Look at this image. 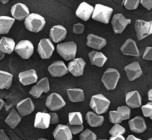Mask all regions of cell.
Here are the masks:
<instances>
[{
    "instance_id": "obj_28",
    "label": "cell",
    "mask_w": 152,
    "mask_h": 140,
    "mask_svg": "<svg viewBox=\"0 0 152 140\" xmlns=\"http://www.w3.org/2000/svg\"><path fill=\"white\" fill-rule=\"evenodd\" d=\"M86 119L87 123L91 127L100 126L104 122V117L98 115L93 112H88L86 115Z\"/></svg>"
},
{
    "instance_id": "obj_7",
    "label": "cell",
    "mask_w": 152,
    "mask_h": 140,
    "mask_svg": "<svg viewBox=\"0 0 152 140\" xmlns=\"http://www.w3.org/2000/svg\"><path fill=\"white\" fill-rule=\"evenodd\" d=\"M135 30L137 37L141 40L152 33V21L148 22L142 20H137L135 23Z\"/></svg>"
},
{
    "instance_id": "obj_29",
    "label": "cell",
    "mask_w": 152,
    "mask_h": 140,
    "mask_svg": "<svg viewBox=\"0 0 152 140\" xmlns=\"http://www.w3.org/2000/svg\"><path fill=\"white\" fill-rule=\"evenodd\" d=\"M15 47V42L13 39L2 37L0 40V50L4 53L11 54Z\"/></svg>"
},
{
    "instance_id": "obj_39",
    "label": "cell",
    "mask_w": 152,
    "mask_h": 140,
    "mask_svg": "<svg viewBox=\"0 0 152 140\" xmlns=\"http://www.w3.org/2000/svg\"><path fill=\"white\" fill-rule=\"evenodd\" d=\"M71 133L72 134H77L81 132L83 130V125H71L69 123L66 125Z\"/></svg>"
},
{
    "instance_id": "obj_52",
    "label": "cell",
    "mask_w": 152,
    "mask_h": 140,
    "mask_svg": "<svg viewBox=\"0 0 152 140\" xmlns=\"http://www.w3.org/2000/svg\"><path fill=\"white\" fill-rule=\"evenodd\" d=\"M97 140H107V139H98Z\"/></svg>"
},
{
    "instance_id": "obj_26",
    "label": "cell",
    "mask_w": 152,
    "mask_h": 140,
    "mask_svg": "<svg viewBox=\"0 0 152 140\" xmlns=\"http://www.w3.org/2000/svg\"><path fill=\"white\" fill-rule=\"evenodd\" d=\"M50 124V116L49 113L38 112L36 114L34 126L37 128L46 129Z\"/></svg>"
},
{
    "instance_id": "obj_38",
    "label": "cell",
    "mask_w": 152,
    "mask_h": 140,
    "mask_svg": "<svg viewBox=\"0 0 152 140\" xmlns=\"http://www.w3.org/2000/svg\"><path fill=\"white\" fill-rule=\"evenodd\" d=\"M140 0H126L124 1L125 7L129 10L135 9L138 8L140 4Z\"/></svg>"
},
{
    "instance_id": "obj_43",
    "label": "cell",
    "mask_w": 152,
    "mask_h": 140,
    "mask_svg": "<svg viewBox=\"0 0 152 140\" xmlns=\"http://www.w3.org/2000/svg\"><path fill=\"white\" fill-rule=\"evenodd\" d=\"M141 5L147 8L148 10H151L152 8V1L151 0H141L140 2Z\"/></svg>"
},
{
    "instance_id": "obj_45",
    "label": "cell",
    "mask_w": 152,
    "mask_h": 140,
    "mask_svg": "<svg viewBox=\"0 0 152 140\" xmlns=\"http://www.w3.org/2000/svg\"><path fill=\"white\" fill-rule=\"evenodd\" d=\"M109 140H125V139L122 135H117V136H111Z\"/></svg>"
},
{
    "instance_id": "obj_2",
    "label": "cell",
    "mask_w": 152,
    "mask_h": 140,
    "mask_svg": "<svg viewBox=\"0 0 152 140\" xmlns=\"http://www.w3.org/2000/svg\"><path fill=\"white\" fill-rule=\"evenodd\" d=\"M109 100L102 94L93 96L90 102V107L97 114H99L106 113L109 109Z\"/></svg>"
},
{
    "instance_id": "obj_49",
    "label": "cell",
    "mask_w": 152,
    "mask_h": 140,
    "mask_svg": "<svg viewBox=\"0 0 152 140\" xmlns=\"http://www.w3.org/2000/svg\"><path fill=\"white\" fill-rule=\"evenodd\" d=\"M5 56V53L2 52L1 50H0V60L2 59Z\"/></svg>"
},
{
    "instance_id": "obj_40",
    "label": "cell",
    "mask_w": 152,
    "mask_h": 140,
    "mask_svg": "<svg viewBox=\"0 0 152 140\" xmlns=\"http://www.w3.org/2000/svg\"><path fill=\"white\" fill-rule=\"evenodd\" d=\"M84 28H85V27L82 23H78L74 25L73 32L75 34H81L84 32Z\"/></svg>"
},
{
    "instance_id": "obj_31",
    "label": "cell",
    "mask_w": 152,
    "mask_h": 140,
    "mask_svg": "<svg viewBox=\"0 0 152 140\" xmlns=\"http://www.w3.org/2000/svg\"><path fill=\"white\" fill-rule=\"evenodd\" d=\"M15 19L8 16L0 17V34H7L11 28Z\"/></svg>"
},
{
    "instance_id": "obj_24",
    "label": "cell",
    "mask_w": 152,
    "mask_h": 140,
    "mask_svg": "<svg viewBox=\"0 0 152 140\" xmlns=\"http://www.w3.org/2000/svg\"><path fill=\"white\" fill-rule=\"evenodd\" d=\"M20 82L24 85H27L36 82L38 77L34 69H30L22 72L18 75Z\"/></svg>"
},
{
    "instance_id": "obj_41",
    "label": "cell",
    "mask_w": 152,
    "mask_h": 140,
    "mask_svg": "<svg viewBox=\"0 0 152 140\" xmlns=\"http://www.w3.org/2000/svg\"><path fill=\"white\" fill-rule=\"evenodd\" d=\"M142 59L147 60H152V47H146L144 55L142 56Z\"/></svg>"
},
{
    "instance_id": "obj_20",
    "label": "cell",
    "mask_w": 152,
    "mask_h": 140,
    "mask_svg": "<svg viewBox=\"0 0 152 140\" xmlns=\"http://www.w3.org/2000/svg\"><path fill=\"white\" fill-rule=\"evenodd\" d=\"M130 130L137 133H142L147 129V125L144 119L140 116H137L128 122Z\"/></svg>"
},
{
    "instance_id": "obj_16",
    "label": "cell",
    "mask_w": 152,
    "mask_h": 140,
    "mask_svg": "<svg viewBox=\"0 0 152 140\" xmlns=\"http://www.w3.org/2000/svg\"><path fill=\"white\" fill-rule=\"evenodd\" d=\"M17 109L21 116H24L32 113L34 110V104L30 98H27L19 101Z\"/></svg>"
},
{
    "instance_id": "obj_11",
    "label": "cell",
    "mask_w": 152,
    "mask_h": 140,
    "mask_svg": "<svg viewBox=\"0 0 152 140\" xmlns=\"http://www.w3.org/2000/svg\"><path fill=\"white\" fill-rule=\"evenodd\" d=\"M45 104L50 110L55 111L62 108L66 103L61 95L54 93L47 97Z\"/></svg>"
},
{
    "instance_id": "obj_13",
    "label": "cell",
    "mask_w": 152,
    "mask_h": 140,
    "mask_svg": "<svg viewBox=\"0 0 152 140\" xmlns=\"http://www.w3.org/2000/svg\"><path fill=\"white\" fill-rule=\"evenodd\" d=\"M86 62L82 58H75L72 59L68 65V72L75 77H79L83 74Z\"/></svg>"
},
{
    "instance_id": "obj_27",
    "label": "cell",
    "mask_w": 152,
    "mask_h": 140,
    "mask_svg": "<svg viewBox=\"0 0 152 140\" xmlns=\"http://www.w3.org/2000/svg\"><path fill=\"white\" fill-rule=\"evenodd\" d=\"M90 61L93 65L102 67L106 62L107 57L102 52L96 50H91L88 53Z\"/></svg>"
},
{
    "instance_id": "obj_35",
    "label": "cell",
    "mask_w": 152,
    "mask_h": 140,
    "mask_svg": "<svg viewBox=\"0 0 152 140\" xmlns=\"http://www.w3.org/2000/svg\"><path fill=\"white\" fill-rule=\"evenodd\" d=\"M96 135L88 129H86L80 135V140H96Z\"/></svg>"
},
{
    "instance_id": "obj_3",
    "label": "cell",
    "mask_w": 152,
    "mask_h": 140,
    "mask_svg": "<svg viewBox=\"0 0 152 140\" xmlns=\"http://www.w3.org/2000/svg\"><path fill=\"white\" fill-rule=\"evenodd\" d=\"M58 54L65 61L74 59L77 53V44L74 42H68L58 44L56 47Z\"/></svg>"
},
{
    "instance_id": "obj_10",
    "label": "cell",
    "mask_w": 152,
    "mask_h": 140,
    "mask_svg": "<svg viewBox=\"0 0 152 140\" xmlns=\"http://www.w3.org/2000/svg\"><path fill=\"white\" fill-rule=\"evenodd\" d=\"M131 22L130 19H126L122 14H115L111 20L113 30L115 34H121L126 26Z\"/></svg>"
},
{
    "instance_id": "obj_12",
    "label": "cell",
    "mask_w": 152,
    "mask_h": 140,
    "mask_svg": "<svg viewBox=\"0 0 152 140\" xmlns=\"http://www.w3.org/2000/svg\"><path fill=\"white\" fill-rule=\"evenodd\" d=\"M50 90L48 78H43L37 82L36 85L31 87L29 93L34 98H39L43 93H46Z\"/></svg>"
},
{
    "instance_id": "obj_8",
    "label": "cell",
    "mask_w": 152,
    "mask_h": 140,
    "mask_svg": "<svg viewBox=\"0 0 152 140\" xmlns=\"http://www.w3.org/2000/svg\"><path fill=\"white\" fill-rule=\"evenodd\" d=\"M14 50L21 58L28 59L33 53L34 46L30 40H21L15 46Z\"/></svg>"
},
{
    "instance_id": "obj_23",
    "label": "cell",
    "mask_w": 152,
    "mask_h": 140,
    "mask_svg": "<svg viewBox=\"0 0 152 140\" xmlns=\"http://www.w3.org/2000/svg\"><path fill=\"white\" fill-rule=\"evenodd\" d=\"M93 10V7L86 2H83L79 5L77 9L76 10L75 14L78 17L80 18L83 20L87 21L90 18L91 15H92Z\"/></svg>"
},
{
    "instance_id": "obj_36",
    "label": "cell",
    "mask_w": 152,
    "mask_h": 140,
    "mask_svg": "<svg viewBox=\"0 0 152 140\" xmlns=\"http://www.w3.org/2000/svg\"><path fill=\"white\" fill-rule=\"evenodd\" d=\"M125 132V129L121 126L119 124H115L111 129L109 131V133L112 136L122 135Z\"/></svg>"
},
{
    "instance_id": "obj_14",
    "label": "cell",
    "mask_w": 152,
    "mask_h": 140,
    "mask_svg": "<svg viewBox=\"0 0 152 140\" xmlns=\"http://www.w3.org/2000/svg\"><path fill=\"white\" fill-rule=\"evenodd\" d=\"M11 13L14 19L22 21L29 15V10L25 4L17 3L11 7Z\"/></svg>"
},
{
    "instance_id": "obj_15",
    "label": "cell",
    "mask_w": 152,
    "mask_h": 140,
    "mask_svg": "<svg viewBox=\"0 0 152 140\" xmlns=\"http://www.w3.org/2000/svg\"><path fill=\"white\" fill-rule=\"evenodd\" d=\"M48 71L53 77H62L68 72L67 67L62 61L53 62L49 67Z\"/></svg>"
},
{
    "instance_id": "obj_44",
    "label": "cell",
    "mask_w": 152,
    "mask_h": 140,
    "mask_svg": "<svg viewBox=\"0 0 152 140\" xmlns=\"http://www.w3.org/2000/svg\"><path fill=\"white\" fill-rule=\"evenodd\" d=\"M0 140H10L4 129H0Z\"/></svg>"
},
{
    "instance_id": "obj_37",
    "label": "cell",
    "mask_w": 152,
    "mask_h": 140,
    "mask_svg": "<svg viewBox=\"0 0 152 140\" xmlns=\"http://www.w3.org/2000/svg\"><path fill=\"white\" fill-rule=\"evenodd\" d=\"M143 115L145 117H149L152 119V103L151 101L141 107Z\"/></svg>"
},
{
    "instance_id": "obj_1",
    "label": "cell",
    "mask_w": 152,
    "mask_h": 140,
    "mask_svg": "<svg viewBox=\"0 0 152 140\" xmlns=\"http://www.w3.org/2000/svg\"><path fill=\"white\" fill-rule=\"evenodd\" d=\"M45 23V18L36 13L29 14L24 20L26 28L28 30L34 33L41 31L43 28Z\"/></svg>"
},
{
    "instance_id": "obj_19",
    "label": "cell",
    "mask_w": 152,
    "mask_h": 140,
    "mask_svg": "<svg viewBox=\"0 0 152 140\" xmlns=\"http://www.w3.org/2000/svg\"><path fill=\"white\" fill-rule=\"evenodd\" d=\"M55 140H72V135L66 125H58L53 132Z\"/></svg>"
},
{
    "instance_id": "obj_47",
    "label": "cell",
    "mask_w": 152,
    "mask_h": 140,
    "mask_svg": "<svg viewBox=\"0 0 152 140\" xmlns=\"http://www.w3.org/2000/svg\"><path fill=\"white\" fill-rule=\"evenodd\" d=\"M148 100L151 101H152V90H150L148 92Z\"/></svg>"
},
{
    "instance_id": "obj_33",
    "label": "cell",
    "mask_w": 152,
    "mask_h": 140,
    "mask_svg": "<svg viewBox=\"0 0 152 140\" xmlns=\"http://www.w3.org/2000/svg\"><path fill=\"white\" fill-rule=\"evenodd\" d=\"M12 75L7 71H0V89H8L12 84Z\"/></svg>"
},
{
    "instance_id": "obj_4",
    "label": "cell",
    "mask_w": 152,
    "mask_h": 140,
    "mask_svg": "<svg viewBox=\"0 0 152 140\" xmlns=\"http://www.w3.org/2000/svg\"><path fill=\"white\" fill-rule=\"evenodd\" d=\"M112 12L113 9L112 8L97 4L94 8L92 18L104 24H107L109 22Z\"/></svg>"
},
{
    "instance_id": "obj_48",
    "label": "cell",
    "mask_w": 152,
    "mask_h": 140,
    "mask_svg": "<svg viewBox=\"0 0 152 140\" xmlns=\"http://www.w3.org/2000/svg\"><path fill=\"white\" fill-rule=\"evenodd\" d=\"M4 100H3L0 97V111H1V110L2 107L3 105H4Z\"/></svg>"
},
{
    "instance_id": "obj_30",
    "label": "cell",
    "mask_w": 152,
    "mask_h": 140,
    "mask_svg": "<svg viewBox=\"0 0 152 140\" xmlns=\"http://www.w3.org/2000/svg\"><path fill=\"white\" fill-rule=\"evenodd\" d=\"M69 100L71 102H80L84 101V91L81 88H72L67 90Z\"/></svg>"
},
{
    "instance_id": "obj_50",
    "label": "cell",
    "mask_w": 152,
    "mask_h": 140,
    "mask_svg": "<svg viewBox=\"0 0 152 140\" xmlns=\"http://www.w3.org/2000/svg\"><path fill=\"white\" fill-rule=\"evenodd\" d=\"M0 1H1V2H2V4H6V3H7V2H9V1H8V0H5V1L1 0Z\"/></svg>"
},
{
    "instance_id": "obj_17",
    "label": "cell",
    "mask_w": 152,
    "mask_h": 140,
    "mask_svg": "<svg viewBox=\"0 0 152 140\" xmlns=\"http://www.w3.org/2000/svg\"><path fill=\"white\" fill-rule=\"evenodd\" d=\"M124 69L129 81H134L142 74L141 66L138 62H133L126 65Z\"/></svg>"
},
{
    "instance_id": "obj_53",
    "label": "cell",
    "mask_w": 152,
    "mask_h": 140,
    "mask_svg": "<svg viewBox=\"0 0 152 140\" xmlns=\"http://www.w3.org/2000/svg\"><path fill=\"white\" fill-rule=\"evenodd\" d=\"M147 140H152V138H150V139H147Z\"/></svg>"
},
{
    "instance_id": "obj_6",
    "label": "cell",
    "mask_w": 152,
    "mask_h": 140,
    "mask_svg": "<svg viewBox=\"0 0 152 140\" xmlns=\"http://www.w3.org/2000/svg\"><path fill=\"white\" fill-rule=\"evenodd\" d=\"M131 109L127 106L118 107L116 110L109 112V120L112 123H121L122 120L130 118Z\"/></svg>"
},
{
    "instance_id": "obj_34",
    "label": "cell",
    "mask_w": 152,
    "mask_h": 140,
    "mask_svg": "<svg viewBox=\"0 0 152 140\" xmlns=\"http://www.w3.org/2000/svg\"><path fill=\"white\" fill-rule=\"evenodd\" d=\"M68 118L71 125H83V117L80 112L69 113Z\"/></svg>"
},
{
    "instance_id": "obj_46",
    "label": "cell",
    "mask_w": 152,
    "mask_h": 140,
    "mask_svg": "<svg viewBox=\"0 0 152 140\" xmlns=\"http://www.w3.org/2000/svg\"><path fill=\"white\" fill-rule=\"evenodd\" d=\"M126 140H141V139H138V138H136L135 136H134V135H129L128 137H127V138H126Z\"/></svg>"
},
{
    "instance_id": "obj_18",
    "label": "cell",
    "mask_w": 152,
    "mask_h": 140,
    "mask_svg": "<svg viewBox=\"0 0 152 140\" xmlns=\"http://www.w3.org/2000/svg\"><path fill=\"white\" fill-rule=\"evenodd\" d=\"M66 33V29L63 26L57 25L51 28L49 37L54 43H59L65 39Z\"/></svg>"
},
{
    "instance_id": "obj_21",
    "label": "cell",
    "mask_w": 152,
    "mask_h": 140,
    "mask_svg": "<svg viewBox=\"0 0 152 140\" xmlns=\"http://www.w3.org/2000/svg\"><path fill=\"white\" fill-rule=\"evenodd\" d=\"M86 44L90 47L100 50L106 44V40L102 37L94 34H89L87 37Z\"/></svg>"
},
{
    "instance_id": "obj_32",
    "label": "cell",
    "mask_w": 152,
    "mask_h": 140,
    "mask_svg": "<svg viewBox=\"0 0 152 140\" xmlns=\"http://www.w3.org/2000/svg\"><path fill=\"white\" fill-rule=\"evenodd\" d=\"M21 116L15 109H13L6 118L5 123L12 129H14L21 120Z\"/></svg>"
},
{
    "instance_id": "obj_42",
    "label": "cell",
    "mask_w": 152,
    "mask_h": 140,
    "mask_svg": "<svg viewBox=\"0 0 152 140\" xmlns=\"http://www.w3.org/2000/svg\"><path fill=\"white\" fill-rule=\"evenodd\" d=\"M50 116V124H57L59 123L58 116L56 113H49Z\"/></svg>"
},
{
    "instance_id": "obj_9",
    "label": "cell",
    "mask_w": 152,
    "mask_h": 140,
    "mask_svg": "<svg viewBox=\"0 0 152 140\" xmlns=\"http://www.w3.org/2000/svg\"><path fill=\"white\" fill-rule=\"evenodd\" d=\"M54 49V45L50 39H42L37 47V52L42 59H49Z\"/></svg>"
},
{
    "instance_id": "obj_51",
    "label": "cell",
    "mask_w": 152,
    "mask_h": 140,
    "mask_svg": "<svg viewBox=\"0 0 152 140\" xmlns=\"http://www.w3.org/2000/svg\"><path fill=\"white\" fill-rule=\"evenodd\" d=\"M38 140H48V139H45V138H39Z\"/></svg>"
},
{
    "instance_id": "obj_22",
    "label": "cell",
    "mask_w": 152,
    "mask_h": 140,
    "mask_svg": "<svg viewBox=\"0 0 152 140\" xmlns=\"http://www.w3.org/2000/svg\"><path fill=\"white\" fill-rule=\"evenodd\" d=\"M121 50L125 55L138 56L139 50L135 42L132 39H128L121 47Z\"/></svg>"
},
{
    "instance_id": "obj_5",
    "label": "cell",
    "mask_w": 152,
    "mask_h": 140,
    "mask_svg": "<svg viewBox=\"0 0 152 140\" xmlns=\"http://www.w3.org/2000/svg\"><path fill=\"white\" fill-rule=\"evenodd\" d=\"M120 78V74L119 71L114 68H109L104 71L102 81L104 87L108 90H114Z\"/></svg>"
},
{
    "instance_id": "obj_25",
    "label": "cell",
    "mask_w": 152,
    "mask_h": 140,
    "mask_svg": "<svg viewBox=\"0 0 152 140\" xmlns=\"http://www.w3.org/2000/svg\"><path fill=\"white\" fill-rule=\"evenodd\" d=\"M125 102L131 109L139 107L141 106V97L137 90L130 91L126 94Z\"/></svg>"
}]
</instances>
